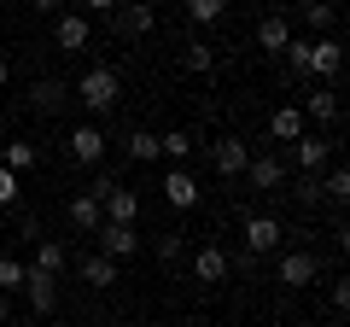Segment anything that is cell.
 Wrapping results in <instances>:
<instances>
[{
	"label": "cell",
	"instance_id": "obj_18",
	"mask_svg": "<svg viewBox=\"0 0 350 327\" xmlns=\"http://www.w3.org/2000/svg\"><path fill=\"white\" fill-rule=\"evenodd\" d=\"M286 41H292V24H286L280 12H269V18L257 24V47H262V53H286Z\"/></svg>",
	"mask_w": 350,
	"mask_h": 327
},
{
	"label": "cell",
	"instance_id": "obj_4",
	"mask_svg": "<svg viewBox=\"0 0 350 327\" xmlns=\"http://www.w3.org/2000/svg\"><path fill=\"white\" fill-rule=\"evenodd\" d=\"M280 246H286V228H280L275 216H251L245 222V252L251 257H275Z\"/></svg>",
	"mask_w": 350,
	"mask_h": 327
},
{
	"label": "cell",
	"instance_id": "obj_25",
	"mask_svg": "<svg viewBox=\"0 0 350 327\" xmlns=\"http://www.w3.org/2000/svg\"><path fill=\"white\" fill-rule=\"evenodd\" d=\"M158 146H163V158H170V164H181L193 152V135H187V129H170V135H158Z\"/></svg>",
	"mask_w": 350,
	"mask_h": 327
},
{
	"label": "cell",
	"instance_id": "obj_33",
	"mask_svg": "<svg viewBox=\"0 0 350 327\" xmlns=\"http://www.w3.org/2000/svg\"><path fill=\"white\" fill-rule=\"evenodd\" d=\"M234 269H239V275H251V269H257V257H251V252H234V257H228V275H234Z\"/></svg>",
	"mask_w": 350,
	"mask_h": 327
},
{
	"label": "cell",
	"instance_id": "obj_14",
	"mask_svg": "<svg viewBox=\"0 0 350 327\" xmlns=\"http://www.w3.org/2000/svg\"><path fill=\"white\" fill-rule=\"evenodd\" d=\"M100 211H105V222H129V228H135V216H140V193L117 181V187L100 199Z\"/></svg>",
	"mask_w": 350,
	"mask_h": 327
},
{
	"label": "cell",
	"instance_id": "obj_13",
	"mask_svg": "<svg viewBox=\"0 0 350 327\" xmlns=\"http://www.w3.org/2000/svg\"><path fill=\"white\" fill-rule=\"evenodd\" d=\"M70 158L82 164V170H94V164L105 158V135L94 123H82V129H70Z\"/></svg>",
	"mask_w": 350,
	"mask_h": 327
},
{
	"label": "cell",
	"instance_id": "obj_32",
	"mask_svg": "<svg viewBox=\"0 0 350 327\" xmlns=\"http://www.w3.org/2000/svg\"><path fill=\"white\" fill-rule=\"evenodd\" d=\"M0 205H18V176L0 164Z\"/></svg>",
	"mask_w": 350,
	"mask_h": 327
},
{
	"label": "cell",
	"instance_id": "obj_38",
	"mask_svg": "<svg viewBox=\"0 0 350 327\" xmlns=\"http://www.w3.org/2000/svg\"><path fill=\"white\" fill-rule=\"evenodd\" d=\"M36 12H59V0H36Z\"/></svg>",
	"mask_w": 350,
	"mask_h": 327
},
{
	"label": "cell",
	"instance_id": "obj_30",
	"mask_svg": "<svg viewBox=\"0 0 350 327\" xmlns=\"http://www.w3.org/2000/svg\"><path fill=\"white\" fill-rule=\"evenodd\" d=\"M222 6H228V0H187V18H193V24H216Z\"/></svg>",
	"mask_w": 350,
	"mask_h": 327
},
{
	"label": "cell",
	"instance_id": "obj_29",
	"mask_svg": "<svg viewBox=\"0 0 350 327\" xmlns=\"http://www.w3.org/2000/svg\"><path fill=\"white\" fill-rule=\"evenodd\" d=\"M0 292H24V263L18 257H0Z\"/></svg>",
	"mask_w": 350,
	"mask_h": 327
},
{
	"label": "cell",
	"instance_id": "obj_6",
	"mask_svg": "<svg viewBox=\"0 0 350 327\" xmlns=\"http://www.w3.org/2000/svg\"><path fill=\"white\" fill-rule=\"evenodd\" d=\"M292 164H298L304 176H321L327 164H333V140H321V135H298V140H292Z\"/></svg>",
	"mask_w": 350,
	"mask_h": 327
},
{
	"label": "cell",
	"instance_id": "obj_36",
	"mask_svg": "<svg viewBox=\"0 0 350 327\" xmlns=\"http://www.w3.org/2000/svg\"><path fill=\"white\" fill-rule=\"evenodd\" d=\"M6 322H12V304H6V292H0V327H6Z\"/></svg>",
	"mask_w": 350,
	"mask_h": 327
},
{
	"label": "cell",
	"instance_id": "obj_19",
	"mask_svg": "<svg viewBox=\"0 0 350 327\" xmlns=\"http://www.w3.org/2000/svg\"><path fill=\"white\" fill-rule=\"evenodd\" d=\"M0 164H6L12 176H24V170H36V164H41V146H36V140H6Z\"/></svg>",
	"mask_w": 350,
	"mask_h": 327
},
{
	"label": "cell",
	"instance_id": "obj_10",
	"mask_svg": "<svg viewBox=\"0 0 350 327\" xmlns=\"http://www.w3.org/2000/svg\"><path fill=\"white\" fill-rule=\"evenodd\" d=\"M53 41H59L64 53H82L88 41H94V24H88V12H59V24H53Z\"/></svg>",
	"mask_w": 350,
	"mask_h": 327
},
{
	"label": "cell",
	"instance_id": "obj_1",
	"mask_svg": "<svg viewBox=\"0 0 350 327\" xmlns=\"http://www.w3.org/2000/svg\"><path fill=\"white\" fill-rule=\"evenodd\" d=\"M76 100H82V112H111L117 94H123V76L111 70V64H94V70H82V82H76Z\"/></svg>",
	"mask_w": 350,
	"mask_h": 327
},
{
	"label": "cell",
	"instance_id": "obj_28",
	"mask_svg": "<svg viewBox=\"0 0 350 327\" xmlns=\"http://www.w3.org/2000/svg\"><path fill=\"white\" fill-rule=\"evenodd\" d=\"M181 64H187L193 76H204V70H211V64H216V53L204 47V41H187V59H181Z\"/></svg>",
	"mask_w": 350,
	"mask_h": 327
},
{
	"label": "cell",
	"instance_id": "obj_2",
	"mask_svg": "<svg viewBox=\"0 0 350 327\" xmlns=\"http://www.w3.org/2000/svg\"><path fill=\"white\" fill-rule=\"evenodd\" d=\"M345 70V47H338L333 36H321V41H310V82H327V88H333V76Z\"/></svg>",
	"mask_w": 350,
	"mask_h": 327
},
{
	"label": "cell",
	"instance_id": "obj_23",
	"mask_svg": "<svg viewBox=\"0 0 350 327\" xmlns=\"http://www.w3.org/2000/svg\"><path fill=\"white\" fill-rule=\"evenodd\" d=\"M129 158H135V164H158L163 158L158 135H152V129H135V135H129Z\"/></svg>",
	"mask_w": 350,
	"mask_h": 327
},
{
	"label": "cell",
	"instance_id": "obj_24",
	"mask_svg": "<svg viewBox=\"0 0 350 327\" xmlns=\"http://www.w3.org/2000/svg\"><path fill=\"white\" fill-rule=\"evenodd\" d=\"M82 280L88 287H117V263L111 257H82Z\"/></svg>",
	"mask_w": 350,
	"mask_h": 327
},
{
	"label": "cell",
	"instance_id": "obj_21",
	"mask_svg": "<svg viewBox=\"0 0 350 327\" xmlns=\"http://www.w3.org/2000/svg\"><path fill=\"white\" fill-rule=\"evenodd\" d=\"M269 135H275V140H286V146H292V140L304 135V112H298V105H280V112L269 117Z\"/></svg>",
	"mask_w": 350,
	"mask_h": 327
},
{
	"label": "cell",
	"instance_id": "obj_35",
	"mask_svg": "<svg viewBox=\"0 0 350 327\" xmlns=\"http://www.w3.org/2000/svg\"><path fill=\"white\" fill-rule=\"evenodd\" d=\"M82 6H88V12H105V18H111L117 6H123V0H82Z\"/></svg>",
	"mask_w": 350,
	"mask_h": 327
},
{
	"label": "cell",
	"instance_id": "obj_15",
	"mask_svg": "<svg viewBox=\"0 0 350 327\" xmlns=\"http://www.w3.org/2000/svg\"><path fill=\"white\" fill-rule=\"evenodd\" d=\"M193 275H199L204 287H222V280H228V252H222V246H199V257H193Z\"/></svg>",
	"mask_w": 350,
	"mask_h": 327
},
{
	"label": "cell",
	"instance_id": "obj_8",
	"mask_svg": "<svg viewBox=\"0 0 350 327\" xmlns=\"http://www.w3.org/2000/svg\"><path fill=\"white\" fill-rule=\"evenodd\" d=\"M152 24H158L152 0H129V6H117V12H111V29H117V36H152Z\"/></svg>",
	"mask_w": 350,
	"mask_h": 327
},
{
	"label": "cell",
	"instance_id": "obj_3",
	"mask_svg": "<svg viewBox=\"0 0 350 327\" xmlns=\"http://www.w3.org/2000/svg\"><path fill=\"white\" fill-rule=\"evenodd\" d=\"M275 280H280V287H310V280H315V252H304V246H280Z\"/></svg>",
	"mask_w": 350,
	"mask_h": 327
},
{
	"label": "cell",
	"instance_id": "obj_9",
	"mask_svg": "<svg viewBox=\"0 0 350 327\" xmlns=\"http://www.w3.org/2000/svg\"><path fill=\"white\" fill-rule=\"evenodd\" d=\"M245 181H251L257 193H275L280 181H286V158H275V152H262V158H257V152H251V164H245Z\"/></svg>",
	"mask_w": 350,
	"mask_h": 327
},
{
	"label": "cell",
	"instance_id": "obj_11",
	"mask_svg": "<svg viewBox=\"0 0 350 327\" xmlns=\"http://www.w3.org/2000/svg\"><path fill=\"white\" fill-rule=\"evenodd\" d=\"M211 164H216V176H245L251 146H245V140H234V135H222V140L211 146Z\"/></svg>",
	"mask_w": 350,
	"mask_h": 327
},
{
	"label": "cell",
	"instance_id": "obj_37",
	"mask_svg": "<svg viewBox=\"0 0 350 327\" xmlns=\"http://www.w3.org/2000/svg\"><path fill=\"white\" fill-rule=\"evenodd\" d=\"M6 76H12V64H6V53H0V88H6Z\"/></svg>",
	"mask_w": 350,
	"mask_h": 327
},
{
	"label": "cell",
	"instance_id": "obj_12",
	"mask_svg": "<svg viewBox=\"0 0 350 327\" xmlns=\"http://www.w3.org/2000/svg\"><path fill=\"white\" fill-rule=\"evenodd\" d=\"M304 123H338V94L327 88V82H310V94H304Z\"/></svg>",
	"mask_w": 350,
	"mask_h": 327
},
{
	"label": "cell",
	"instance_id": "obj_5",
	"mask_svg": "<svg viewBox=\"0 0 350 327\" xmlns=\"http://www.w3.org/2000/svg\"><path fill=\"white\" fill-rule=\"evenodd\" d=\"M94 234H100V257H111V263H123V257L140 252V234L129 222H100Z\"/></svg>",
	"mask_w": 350,
	"mask_h": 327
},
{
	"label": "cell",
	"instance_id": "obj_16",
	"mask_svg": "<svg viewBox=\"0 0 350 327\" xmlns=\"http://www.w3.org/2000/svg\"><path fill=\"white\" fill-rule=\"evenodd\" d=\"M163 199H170L175 211H193V205H199V181H193L187 170H170V176H163Z\"/></svg>",
	"mask_w": 350,
	"mask_h": 327
},
{
	"label": "cell",
	"instance_id": "obj_22",
	"mask_svg": "<svg viewBox=\"0 0 350 327\" xmlns=\"http://www.w3.org/2000/svg\"><path fill=\"white\" fill-rule=\"evenodd\" d=\"M70 222L82 228V234H94V228L105 222V211H100V199H88V193H76V199H70Z\"/></svg>",
	"mask_w": 350,
	"mask_h": 327
},
{
	"label": "cell",
	"instance_id": "obj_26",
	"mask_svg": "<svg viewBox=\"0 0 350 327\" xmlns=\"http://www.w3.org/2000/svg\"><path fill=\"white\" fill-rule=\"evenodd\" d=\"M321 199H333V205L350 199V170H327L321 176Z\"/></svg>",
	"mask_w": 350,
	"mask_h": 327
},
{
	"label": "cell",
	"instance_id": "obj_7",
	"mask_svg": "<svg viewBox=\"0 0 350 327\" xmlns=\"http://www.w3.org/2000/svg\"><path fill=\"white\" fill-rule=\"evenodd\" d=\"M24 292H29V310H36V315L59 310V275H41V269L24 263Z\"/></svg>",
	"mask_w": 350,
	"mask_h": 327
},
{
	"label": "cell",
	"instance_id": "obj_20",
	"mask_svg": "<svg viewBox=\"0 0 350 327\" xmlns=\"http://www.w3.org/2000/svg\"><path fill=\"white\" fill-rule=\"evenodd\" d=\"M64 263H70V252H64L59 239H36V257H29V269H41V275H64Z\"/></svg>",
	"mask_w": 350,
	"mask_h": 327
},
{
	"label": "cell",
	"instance_id": "obj_17",
	"mask_svg": "<svg viewBox=\"0 0 350 327\" xmlns=\"http://www.w3.org/2000/svg\"><path fill=\"white\" fill-rule=\"evenodd\" d=\"M29 105H36V112H64V105H70V88H64L59 76H41L36 88H29Z\"/></svg>",
	"mask_w": 350,
	"mask_h": 327
},
{
	"label": "cell",
	"instance_id": "obj_27",
	"mask_svg": "<svg viewBox=\"0 0 350 327\" xmlns=\"http://www.w3.org/2000/svg\"><path fill=\"white\" fill-rule=\"evenodd\" d=\"M298 12H304V24H310V29H321V36L333 29V6H327V0H304Z\"/></svg>",
	"mask_w": 350,
	"mask_h": 327
},
{
	"label": "cell",
	"instance_id": "obj_34",
	"mask_svg": "<svg viewBox=\"0 0 350 327\" xmlns=\"http://www.w3.org/2000/svg\"><path fill=\"white\" fill-rule=\"evenodd\" d=\"M315 199H321V176H310V181L298 187V205H315Z\"/></svg>",
	"mask_w": 350,
	"mask_h": 327
},
{
	"label": "cell",
	"instance_id": "obj_31",
	"mask_svg": "<svg viewBox=\"0 0 350 327\" xmlns=\"http://www.w3.org/2000/svg\"><path fill=\"white\" fill-rule=\"evenodd\" d=\"M152 252H158L163 263H175V257H181V234H158V246H152Z\"/></svg>",
	"mask_w": 350,
	"mask_h": 327
}]
</instances>
